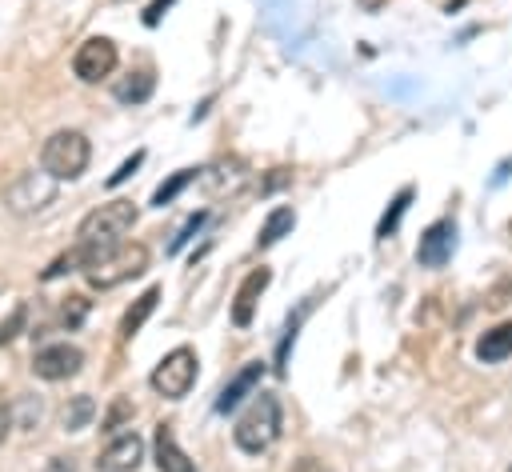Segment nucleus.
I'll return each instance as SVG.
<instances>
[{"label":"nucleus","instance_id":"nucleus-1","mask_svg":"<svg viewBox=\"0 0 512 472\" xmlns=\"http://www.w3.org/2000/svg\"><path fill=\"white\" fill-rule=\"evenodd\" d=\"M136 204L132 200H108V204H100V208H92L84 220H80V228H76V248H80V260L88 264L92 256H100V252H108V248H116V244H124V232L136 224ZM84 272V268H80Z\"/></svg>","mask_w":512,"mask_h":472},{"label":"nucleus","instance_id":"nucleus-2","mask_svg":"<svg viewBox=\"0 0 512 472\" xmlns=\"http://www.w3.org/2000/svg\"><path fill=\"white\" fill-rule=\"evenodd\" d=\"M280 436V400L272 392H256L248 400V408L236 416V428H232V440L240 452L248 456H260L276 444Z\"/></svg>","mask_w":512,"mask_h":472},{"label":"nucleus","instance_id":"nucleus-3","mask_svg":"<svg viewBox=\"0 0 512 472\" xmlns=\"http://www.w3.org/2000/svg\"><path fill=\"white\" fill-rule=\"evenodd\" d=\"M88 160H92V144H88V136L76 132V128L52 132V136L44 140V148H40V168H44L48 176H56V180H76V176L88 168Z\"/></svg>","mask_w":512,"mask_h":472},{"label":"nucleus","instance_id":"nucleus-4","mask_svg":"<svg viewBox=\"0 0 512 472\" xmlns=\"http://www.w3.org/2000/svg\"><path fill=\"white\" fill-rule=\"evenodd\" d=\"M144 268H148V248L144 244H116V248H108V252H100L84 264V280L104 292V288H116V284L140 276Z\"/></svg>","mask_w":512,"mask_h":472},{"label":"nucleus","instance_id":"nucleus-5","mask_svg":"<svg viewBox=\"0 0 512 472\" xmlns=\"http://www.w3.org/2000/svg\"><path fill=\"white\" fill-rule=\"evenodd\" d=\"M196 364H200V360H196V352H192L188 344L164 352L160 364H156L152 376H148L152 392H160L164 400H184V396L192 392V384H196Z\"/></svg>","mask_w":512,"mask_h":472},{"label":"nucleus","instance_id":"nucleus-6","mask_svg":"<svg viewBox=\"0 0 512 472\" xmlns=\"http://www.w3.org/2000/svg\"><path fill=\"white\" fill-rule=\"evenodd\" d=\"M56 176L48 172H24L8 192H4V208L12 216H32V212H44L52 200H56Z\"/></svg>","mask_w":512,"mask_h":472},{"label":"nucleus","instance_id":"nucleus-7","mask_svg":"<svg viewBox=\"0 0 512 472\" xmlns=\"http://www.w3.org/2000/svg\"><path fill=\"white\" fill-rule=\"evenodd\" d=\"M116 60H120V52H116V44L108 36H88L72 56V72H76V80L96 84V80L116 72Z\"/></svg>","mask_w":512,"mask_h":472},{"label":"nucleus","instance_id":"nucleus-8","mask_svg":"<svg viewBox=\"0 0 512 472\" xmlns=\"http://www.w3.org/2000/svg\"><path fill=\"white\" fill-rule=\"evenodd\" d=\"M80 364H84V352H80L76 344H68V340L44 344V348H36V356H32V372H36L40 380H68V376L80 372Z\"/></svg>","mask_w":512,"mask_h":472},{"label":"nucleus","instance_id":"nucleus-9","mask_svg":"<svg viewBox=\"0 0 512 472\" xmlns=\"http://www.w3.org/2000/svg\"><path fill=\"white\" fill-rule=\"evenodd\" d=\"M452 252H456V220L444 216V220L424 228V236L416 244V264L420 268H444L452 260Z\"/></svg>","mask_w":512,"mask_h":472},{"label":"nucleus","instance_id":"nucleus-10","mask_svg":"<svg viewBox=\"0 0 512 472\" xmlns=\"http://www.w3.org/2000/svg\"><path fill=\"white\" fill-rule=\"evenodd\" d=\"M272 284V272L260 264V268H252L244 280H240V288H236V296H232V324L236 328H248L252 324V316H256V300H260V292Z\"/></svg>","mask_w":512,"mask_h":472},{"label":"nucleus","instance_id":"nucleus-11","mask_svg":"<svg viewBox=\"0 0 512 472\" xmlns=\"http://www.w3.org/2000/svg\"><path fill=\"white\" fill-rule=\"evenodd\" d=\"M140 460H144V440L136 432H124L96 456V472H132Z\"/></svg>","mask_w":512,"mask_h":472},{"label":"nucleus","instance_id":"nucleus-12","mask_svg":"<svg viewBox=\"0 0 512 472\" xmlns=\"http://www.w3.org/2000/svg\"><path fill=\"white\" fill-rule=\"evenodd\" d=\"M260 376H264V364L260 360H248L224 388H220V396H216V412H232L244 396H256V384H260Z\"/></svg>","mask_w":512,"mask_h":472},{"label":"nucleus","instance_id":"nucleus-13","mask_svg":"<svg viewBox=\"0 0 512 472\" xmlns=\"http://www.w3.org/2000/svg\"><path fill=\"white\" fill-rule=\"evenodd\" d=\"M152 456H156V468H160V472H196V464H192V460H188V452L176 444V436H172V428H168V424H156Z\"/></svg>","mask_w":512,"mask_h":472},{"label":"nucleus","instance_id":"nucleus-14","mask_svg":"<svg viewBox=\"0 0 512 472\" xmlns=\"http://www.w3.org/2000/svg\"><path fill=\"white\" fill-rule=\"evenodd\" d=\"M508 356H512V320L488 328V332L476 340V360H480V364H500V360H508Z\"/></svg>","mask_w":512,"mask_h":472},{"label":"nucleus","instance_id":"nucleus-15","mask_svg":"<svg viewBox=\"0 0 512 472\" xmlns=\"http://www.w3.org/2000/svg\"><path fill=\"white\" fill-rule=\"evenodd\" d=\"M156 304H160V288L152 284V288H144V292L136 296V304H132V308L120 316V336H124V340H132V336L144 328V320L156 312Z\"/></svg>","mask_w":512,"mask_h":472},{"label":"nucleus","instance_id":"nucleus-16","mask_svg":"<svg viewBox=\"0 0 512 472\" xmlns=\"http://www.w3.org/2000/svg\"><path fill=\"white\" fill-rule=\"evenodd\" d=\"M292 224H296V212L288 208V204H276L268 216H264V224H260V236H256V248H272L276 240H284L288 232H292Z\"/></svg>","mask_w":512,"mask_h":472},{"label":"nucleus","instance_id":"nucleus-17","mask_svg":"<svg viewBox=\"0 0 512 472\" xmlns=\"http://www.w3.org/2000/svg\"><path fill=\"white\" fill-rule=\"evenodd\" d=\"M152 88H156V76H152V72H128L124 80H116L112 96H116L120 104H144V100L152 96Z\"/></svg>","mask_w":512,"mask_h":472},{"label":"nucleus","instance_id":"nucleus-18","mask_svg":"<svg viewBox=\"0 0 512 472\" xmlns=\"http://www.w3.org/2000/svg\"><path fill=\"white\" fill-rule=\"evenodd\" d=\"M92 416H96V400L92 396H72L60 412V424H64V432H80V428L92 424Z\"/></svg>","mask_w":512,"mask_h":472},{"label":"nucleus","instance_id":"nucleus-19","mask_svg":"<svg viewBox=\"0 0 512 472\" xmlns=\"http://www.w3.org/2000/svg\"><path fill=\"white\" fill-rule=\"evenodd\" d=\"M408 204H412V184H404L400 192H396V200H392V208L380 216V224H376V236L380 240H388L392 232H396V224L404 220V212H408Z\"/></svg>","mask_w":512,"mask_h":472},{"label":"nucleus","instance_id":"nucleus-20","mask_svg":"<svg viewBox=\"0 0 512 472\" xmlns=\"http://www.w3.org/2000/svg\"><path fill=\"white\" fill-rule=\"evenodd\" d=\"M192 180H196V168H180V172H172V176H168V180H164V184L152 192V204H156V208L172 204V200H176V196H180V192H184Z\"/></svg>","mask_w":512,"mask_h":472},{"label":"nucleus","instance_id":"nucleus-21","mask_svg":"<svg viewBox=\"0 0 512 472\" xmlns=\"http://www.w3.org/2000/svg\"><path fill=\"white\" fill-rule=\"evenodd\" d=\"M84 316H88V300H84V296H68V304L60 308V324L72 332V328L84 324Z\"/></svg>","mask_w":512,"mask_h":472},{"label":"nucleus","instance_id":"nucleus-22","mask_svg":"<svg viewBox=\"0 0 512 472\" xmlns=\"http://www.w3.org/2000/svg\"><path fill=\"white\" fill-rule=\"evenodd\" d=\"M204 220H208V212H192V216L184 220V228H180V232L172 236V244H168V252H180V248H184V244H188V240L196 236V228H200Z\"/></svg>","mask_w":512,"mask_h":472},{"label":"nucleus","instance_id":"nucleus-23","mask_svg":"<svg viewBox=\"0 0 512 472\" xmlns=\"http://www.w3.org/2000/svg\"><path fill=\"white\" fill-rule=\"evenodd\" d=\"M24 320H28V308H24V304H16V308H12V316L0 324V344L16 340V336H20V328H24Z\"/></svg>","mask_w":512,"mask_h":472},{"label":"nucleus","instance_id":"nucleus-24","mask_svg":"<svg viewBox=\"0 0 512 472\" xmlns=\"http://www.w3.org/2000/svg\"><path fill=\"white\" fill-rule=\"evenodd\" d=\"M140 164H144V152H132V156H128V160H124V164H120V168H116V172L108 176V188H116V184H124V180H128V176H132V172H136Z\"/></svg>","mask_w":512,"mask_h":472},{"label":"nucleus","instance_id":"nucleus-25","mask_svg":"<svg viewBox=\"0 0 512 472\" xmlns=\"http://www.w3.org/2000/svg\"><path fill=\"white\" fill-rule=\"evenodd\" d=\"M128 416H132V404H128V400H116V404L108 408V416L100 420V428L112 432V428H120V420H128Z\"/></svg>","mask_w":512,"mask_h":472},{"label":"nucleus","instance_id":"nucleus-26","mask_svg":"<svg viewBox=\"0 0 512 472\" xmlns=\"http://www.w3.org/2000/svg\"><path fill=\"white\" fill-rule=\"evenodd\" d=\"M172 4H176V0H152V4H148V12H144V24H148V28H156V24H160V16H164Z\"/></svg>","mask_w":512,"mask_h":472},{"label":"nucleus","instance_id":"nucleus-27","mask_svg":"<svg viewBox=\"0 0 512 472\" xmlns=\"http://www.w3.org/2000/svg\"><path fill=\"white\" fill-rule=\"evenodd\" d=\"M44 472H76V460L72 456H52Z\"/></svg>","mask_w":512,"mask_h":472},{"label":"nucleus","instance_id":"nucleus-28","mask_svg":"<svg viewBox=\"0 0 512 472\" xmlns=\"http://www.w3.org/2000/svg\"><path fill=\"white\" fill-rule=\"evenodd\" d=\"M8 428H12V408H8V396L0 392V440L8 436Z\"/></svg>","mask_w":512,"mask_h":472},{"label":"nucleus","instance_id":"nucleus-29","mask_svg":"<svg viewBox=\"0 0 512 472\" xmlns=\"http://www.w3.org/2000/svg\"><path fill=\"white\" fill-rule=\"evenodd\" d=\"M508 232H512V224H508Z\"/></svg>","mask_w":512,"mask_h":472},{"label":"nucleus","instance_id":"nucleus-30","mask_svg":"<svg viewBox=\"0 0 512 472\" xmlns=\"http://www.w3.org/2000/svg\"><path fill=\"white\" fill-rule=\"evenodd\" d=\"M508 472H512V464H508Z\"/></svg>","mask_w":512,"mask_h":472}]
</instances>
